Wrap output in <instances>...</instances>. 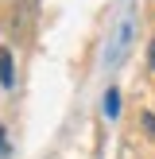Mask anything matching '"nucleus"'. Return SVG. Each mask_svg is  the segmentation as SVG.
Wrapping results in <instances>:
<instances>
[{
  "instance_id": "nucleus-1",
  "label": "nucleus",
  "mask_w": 155,
  "mask_h": 159,
  "mask_svg": "<svg viewBox=\"0 0 155 159\" xmlns=\"http://www.w3.org/2000/svg\"><path fill=\"white\" fill-rule=\"evenodd\" d=\"M0 85H4V89H12V85H16V74H12V51H8V47H0Z\"/></svg>"
},
{
  "instance_id": "nucleus-2",
  "label": "nucleus",
  "mask_w": 155,
  "mask_h": 159,
  "mask_svg": "<svg viewBox=\"0 0 155 159\" xmlns=\"http://www.w3.org/2000/svg\"><path fill=\"white\" fill-rule=\"evenodd\" d=\"M105 113H108V116L120 113V93H116V89H108V93H105Z\"/></svg>"
},
{
  "instance_id": "nucleus-3",
  "label": "nucleus",
  "mask_w": 155,
  "mask_h": 159,
  "mask_svg": "<svg viewBox=\"0 0 155 159\" xmlns=\"http://www.w3.org/2000/svg\"><path fill=\"white\" fill-rule=\"evenodd\" d=\"M4 152H8V136L0 132V155H4Z\"/></svg>"
},
{
  "instance_id": "nucleus-4",
  "label": "nucleus",
  "mask_w": 155,
  "mask_h": 159,
  "mask_svg": "<svg viewBox=\"0 0 155 159\" xmlns=\"http://www.w3.org/2000/svg\"><path fill=\"white\" fill-rule=\"evenodd\" d=\"M147 62H151V66H155V43H151V54H147Z\"/></svg>"
}]
</instances>
